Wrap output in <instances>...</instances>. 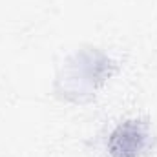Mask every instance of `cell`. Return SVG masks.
Wrapping results in <instances>:
<instances>
[{
    "mask_svg": "<svg viewBox=\"0 0 157 157\" xmlns=\"http://www.w3.org/2000/svg\"><path fill=\"white\" fill-rule=\"evenodd\" d=\"M152 146L150 124L141 119L121 122L108 137L110 157H141Z\"/></svg>",
    "mask_w": 157,
    "mask_h": 157,
    "instance_id": "obj_1",
    "label": "cell"
}]
</instances>
